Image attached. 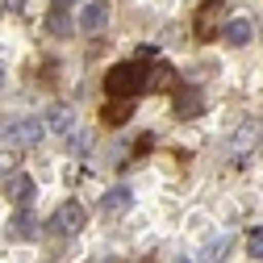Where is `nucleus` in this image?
Masks as SVG:
<instances>
[{
	"mask_svg": "<svg viewBox=\"0 0 263 263\" xmlns=\"http://www.w3.org/2000/svg\"><path fill=\"white\" fill-rule=\"evenodd\" d=\"M172 84H176V71L167 67V63H155V67H151V80H146V88L163 92V88H172Z\"/></svg>",
	"mask_w": 263,
	"mask_h": 263,
	"instance_id": "13",
	"label": "nucleus"
},
{
	"mask_svg": "<svg viewBox=\"0 0 263 263\" xmlns=\"http://www.w3.org/2000/svg\"><path fill=\"white\" fill-rule=\"evenodd\" d=\"M84 205L80 201H63L54 213H50V221H46V230H50V234L54 238H71V234H80V230H84Z\"/></svg>",
	"mask_w": 263,
	"mask_h": 263,
	"instance_id": "2",
	"label": "nucleus"
},
{
	"mask_svg": "<svg viewBox=\"0 0 263 263\" xmlns=\"http://www.w3.org/2000/svg\"><path fill=\"white\" fill-rule=\"evenodd\" d=\"M5 9H9V13H21V9H25V0H5Z\"/></svg>",
	"mask_w": 263,
	"mask_h": 263,
	"instance_id": "18",
	"label": "nucleus"
},
{
	"mask_svg": "<svg viewBox=\"0 0 263 263\" xmlns=\"http://www.w3.org/2000/svg\"><path fill=\"white\" fill-rule=\"evenodd\" d=\"M201 113H205L201 88H180L176 92V117H201Z\"/></svg>",
	"mask_w": 263,
	"mask_h": 263,
	"instance_id": "8",
	"label": "nucleus"
},
{
	"mask_svg": "<svg viewBox=\"0 0 263 263\" xmlns=\"http://www.w3.org/2000/svg\"><path fill=\"white\" fill-rule=\"evenodd\" d=\"M13 234H21V238H34V234H38V221H34V213H17V217H13Z\"/></svg>",
	"mask_w": 263,
	"mask_h": 263,
	"instance_id": "14",
	"label": "nucleus"
},
{
	"mask_svg": "<svg viewBox=\"0 0 263 263\" xmlns=\"http://www.w3.org/2000/svg\"><path fill=\"white\" fill-rule=\"evenodd\" d=\"M46 34H54V38H71L76 25H71V17L63 13V9H54V13H46Z\"/></svg>",
	"mask_w": 263,
	"mask_h": 263,
	"instance_id": "11",
	"label": "nucleus"
},
{
	"mask_svg": "<svg viewBox=\"0 0 263 263\" xmlns=\"http://www.w3.org/2000/svg\"><path fill=\"white\" fill-rule=\"evenodd\" d=\"M50 5H54V9H67V5H76V0H50Z\"/></svg>",
	"mask_w": 263,
	"mask_h": 263,
	"instance_id": "19",
	"label": "nucleus"
},
{
	"mask_svg": "<svg viewBox=\"0 0 263 263\" xmlns=\"http://www.w3.org/2000/svg\"><path fill=\"white\" fill-rule=\"evenodd\" d=\"M251 138H255V125H242L238 134L230 138V151H247V142H251Z\"/></svg>",
	"mask_w": 263,
	"mask_h": 263,
	"instance_id": "16",
	"label": "nucleus"
},
{
	"mask_svg": "<svg viewBox=\"0 0 263 263\" xmlns=\"http://www.w3.org/2000/svg\"><path fill=\"white\" fill-rule=\"evenodd\" d=\"M221 251H226V238H221V242H209V251H205V259H221Z\"/></svg>",
	"mask_w": 263,
	"mask_h": 263,
	"instance_id": "17",
	"label": "nucleus"
},
{
	"mask_svg": "<svg viewBox=\"0 0 263 263\" xmlns=\"http://www.w3.org/2000/svg\"><path fill=\"white\" fill-rule=\"evenodd\" d=\"M42 134H46V121L25 117V121H17V125L9 129V142H13V146H38V142H42Z\"/></svg>",
	"mask_w": 263,
	"mask_h": 263,
	"instance_id": "3",
	"label": "nucleus"
},
{
	"mask_svg": "<svg viewBox=\"0 0 263 263\" xmlns=\"http://www.w3.org/2000/svg\"><path fill=\"white\" fill-rule=\"evenodd\" d=\"M251 34H255V29H251V21H242V17L226 25V42H230V46H247Z\"/></svg>",
	"mask_w": 263,
	"mask_h": 263,
	"instance_id": "12",
	"label": "nucleus"
},
{
	"mask_svg": "<svg viewBox=\"0 0 263 263\" xmlns=\"http://www.w3.org/2000/svg\"><path fill=\"white\" fill-rule=\"evenodd\" d=\"M101 117H105V125H125L129 117H134V105H129V96H117V101H109Z\"/></svg>",
	"mask_w": 263,
	"mask_h": 263,
	"instance_id": "9",
	"label": "nucleus"
},
{
	"mask_svg": "<svg viewBox=\"0 0 263 263\" xmlns=\"http://www.w3.org/2000/svg\"><path fill=\"white\" fill-rule=\"evenodd\" d=\"M34 192H38V184H34L29 172H13L9 184H5V196H9L13 205H29V201H34Z\"/></svg>",
	"mask_w": 263,
	"mask_h": 263,
	"instance_id": "4",
	"label": "nucleus"
},
{
	"mask_svg": "<svg viewBox=\"0 0 263 263\" xmlns=\"http://www.w3.org/2000/svg\"><path fill=\"white\" fill-rule=\"evenodd\" d=\"M105 25H109V5H101V0L84 5V13H80V29L84 34H101Z\"/></svg>",
	"mask_w": 263,
	"mask_h": 263,
	"instance_id": "7",
	"label": "nucleus"
},
{
	"mask_svg": "<svg viewBox=\"0 0 263 263\" xmlns=\"http://www.w3.org/2000/svg\"><path fill=\"white\" fill-rule=\"evenodd\" d=\"M247 251H251V259H263V226H255L247 234Z\"/></svg>",
	"mask_w": 263,
	"mask_h": 263,
	"instance_id": "15",
	"label": "nucleus"
},
{
	"mask_svg": "<svg viewBox=\"0 0 263 263\" xmlns=\"http://www.w3.org/2000/svg\"><path fill=\"white\" fill-rule=\"evenodd\" d=\"M129 205H134V192H129L125 184H117V188H109V192L101 196V213H113V217L129 213Z\"/></svg>",
	"mask_w": 263,
	"mask_h": 263,
	"instance_id": "5",
	"label": "nucleus"
},
{
	"mask_svg": "<svg viewBox=\"0 0 263 263\" xmlns=\"http://www.w3.org/2000/svg\"><path fill=\"white\" fill-rule=\"evenodd\" d=\"M71 125H76V113H71L67 105H54V109L46 113V129H50V134H67Z\"/></svg>",
	"mask_w": 263,
	"mask_h": 263,
	"instance_id": "10",
	"label": "nucleus"
},
{
	"mask_svg": "<svg viewBox=\"0 0 263 263\" xmlns=\"http://www.w3.org/2000/svg\"><path fill=\"white\" fill-rule=\"evenodd\" d=\"M146 80H151V67H146L142 59H129V63L109 67L105 88H109V96H138V92L146 88Z\"/></svg>",
	"mask_w": 263,
	"mask_h": 263,
	"instance_id": "1",
	"label": "nucleus"
},
{
	"mask_svg": "<svg viewBox=\"0 0 263 263\" xmlns=\"http://www.w3.org/2000/svg\"><path fill=\"white\" fill-rule=\"evenodd\" d=\"M217 17H221V0H205L201 13H196V38H213L217 34Z\"/></svg>",
	"mask_w": 263,
	"mask_h": 263,
	"instance_id": "6",
	"label": "nucleus"
}]
</instances>
